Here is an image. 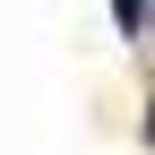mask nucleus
<instances>
[{"instance_id":"1","label":"nucleus","mask_w":155,"mask_h":155,"mask_svg":"<svg viewBox=\"0 0 155 155\" xmlns=\"http://www.w3.org/2000/svg\"><path fill=\"white\" fill-rule=\"evenodd\" d=\"M112 9H121V26H129V35L147 26V0H112Z\"/></svg>"},{"instance_id":"2","label":"nucleus","mask_w":155,"mask_h":155,"mask_svg":"<svg viewBox=\"0 0 155 155\" xmlns=\"http://www.w3.org/2000/svg\"><path fill=\"white\" fill-rule=\"evenodd\" d=\"M147 138H155V112H147Z\"/></svg>"},{"instance_id":"3","label":"nucleus","mask_w":155,"mask_h":155,"mask_svg":"<svg viewBox=\"0 0 155 155\" xmlns=\"http://www.w3.org/2000/svg\"><path fill=\"white\" fill-rule=\"evenodd\" d=\"M147 9H155V0H147Z\"/></svg>"}]
</instances>
